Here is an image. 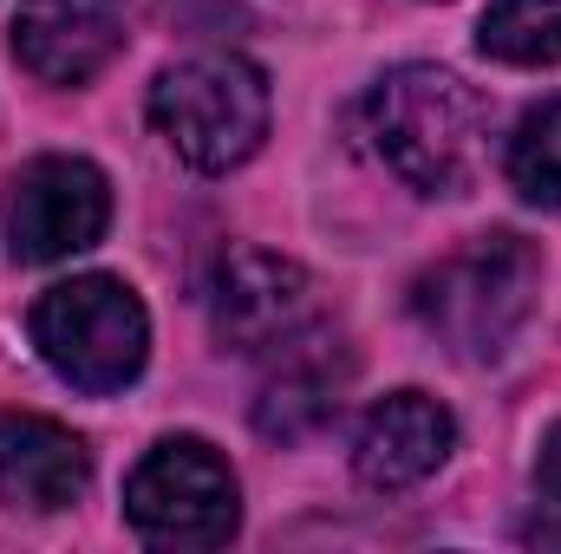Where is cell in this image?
Instances as JSON below:
<instances>
[{"label":"cell","mask_w":561,"mask_h":554,"mask_svg":"<svg viewBox=\"0 0 561 554\" xmlns=\"http://www.w3.org/2000/svg\"><path fill=\"white\" fill-rule=\"evenodd\" d=\"M536 287H542L536 249L510 229H490V235H470L463 249H450L437 268H424L412 287V313L444 353L496 359L523 333Z\"/></svg>","instance_id":"cell-1"},{"label":"cell","mask_w":561,"mask_h":554,"mask_svg":"<svg viewBox=\"0 0 561 554\" xmlns=\"http://www.w3.org/2000/svg\"><path fill=\"white\" fill-rule=\"evenodd\" d=\"M379 157L424 196H457L483 157V99L444 66H399L366 99Z\"/></svg>","instance_id":"cell-2"},{"label":"cell","mask_w":561,"mask_h":554,"mask_svg":"<svg viewBox=\"0 0 561 554\" xmlns=\"http://www.w3.org/2000/svg\"><path fill=\"white\" fill-rule=\"evenodd\" d=\"M33 346L72 392L112 399L150 359V313L118 275H72L39 293Z\"/></svg>","instance_id":"cell-3"},{"label":"cell","mask_w":561,"mask_h":554,"mask_svg":"<svg viewBox=\"0 0 561 554\" xmlns=\"http://www.w3.org/2000/svg\"><path fill=\"white\" fill-rule=\"evenodd\" d=\"M150 125L190 170H236L268 138V79L242 53H196L150 85Z\"/></svg>","instance_id":"cell-4"},{"label":"cell","mask_w":561,"mask_h":554,"mask_svg":"<svg viewBox=\"0 0 561 554\" xmlns=\"http://www.w3.org/2000/svg\"><path fill=\"white\" fill-rule=\"evenodd\" d=\"M125 516L150 549H222L242 522V489L203 437H163L125 483Z\"/></svg>","instance_id":"cell-5"},{"label":"cell","mask_w":561,"mask_h":554,"mask_svg":"<svg viewBox=\"0 0 561 554\" xmlns=\"http://www.w3.org/2000/svg\"><path fill=\"white\" fill-rule=\"evenodd\" d=\"M13 262H66L92 249L112 222V183L85 157H33L0 203Z\"/></svg>","instance_id":"cell-6"},{"label":"cell","mask_w":561,"mask_h":554,"mask_svg":"<svg viewBox=\"0 0 561 554\" xmlns=\"http://www.w3.org/2000/svg\"><path fill=\"white\" fill-rule=\"evenodd\" d=\"M209 320L216 339L236 353H275L313 326V287L294 262L262 249H229L209 275Z\"/></svg>","instance_id":"cell-7"},{"label":"cell","mask_w":561,"mask_h":554,"mask_svg":"<svg viewBox=\"0 0 561 554\" xmlns=\"http://www.w3.org/2000/svg\"><path fill=\"white\" fill-rule=\"evenodd\" d=\"M125 0H20L13 59L39 85H85L125 46Z\"/></svg>","instance_id":"cell-8"},{"label":"cell","mask_w":561,"mask_h":554,"mask_svg":"<svg viewBox=\"0 0 561 554\" xmlns=\"http://www.w3.org/2000/svg\"><path fill=\"white\" fill-rule=\"evenodd\" d=\"M92 457L85 443L33 412H0V503L26 516H59L85 496Z\"/></svg>","instance_id":"cell-9"},{"label":"cell","mask_w":561,"mask_h":554,"mask_svg":"<svg viewBox=\"0 0 561 554\" xmlns=\"http://www.w3.org/2000/svg\"><path fill=\"white\" fill-rule=\"evenodd\" d=\"M450 443H457V424L450 412L437 405V399H424V392H392V399H379L366 424H359V437H353V470H359V483L366 489H412L424 483L444 457H450Z\"/></svg>","instance_id":"cell-10"},{"label":"cell","mask_w":561,"mask_h":554,"mask_svg":"<svg viewBox=\"0 0 561 554\" xmlns=\"http://www.w3.org/2000/svg\"><path fill=\"white\" fill-rule=\"evenodd\" d=\"M275 359V372H268V385H262V405H255V424H262V437H307V430H320L327 417L340 412V385H346V353L340 346H327V333H300V339H287L268 353Z\"/></svg>","instance_id":"cell-11"},{"label":"cell","mask_w":561,"mask_h":554,"mask_svg":"<svg viewBox=\"0 0 561 554\" xmlns=\"http://www.w3.org/2000/svg\"><path fill=\"white\" fill-rule=\"evenodd\" d=\"M477 46L503 66H561V0H490Z\"/></svg>","instance_id":"cell-12"},{"label":"cell","mask_w":561,"mask_h":554,"mask_svg":"<svg viewBox=\"0 0 561 554\" xmlns=\"http://www.w3.org/2000/svg\"><path fill=\"white\" fill-rule=\"evenodd\" d=\"M503 170H510V189L536 209H561V99L536 105L516 138L503 150Z\"/></svg>","instance_id":"cell-13"},{"label":"cell","mask_w":561,"mask_h":554,"mask_svg":"<svg viewBox=\"0 0 561 554\" xmlns=\"http://www.w3.org/2000/svg\"><path fill=\"white\" fill-rule=\"evenodd\" d=\"M536 483H542V496L561 503V424L542 437V457H536Z\"/></svg>","instance_id":"cell-14"}]
</instances>
